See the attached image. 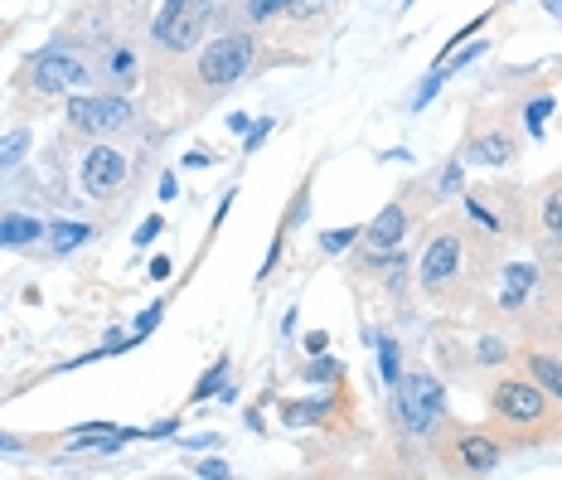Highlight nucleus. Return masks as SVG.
<instances>
[{
  "instance_id": "obj_1",
  "label": "nucleus",
  "mask_w": 562,
  "mask_h": 480,
  "mask_svg": "<svg viewBox=\"0 0 562 480\" xmlns=\"http://www.w3.org/2000/svg\"><path fill=\"white\" fill-rule=\"evenodd\" d=\"M485 243H490V233L470 229L466 214H446L422 248V262H418L422 292L432 301H456L470 286H480L485 282V262H490Z\"/></svg>"
},
{
  "instance_id": "obj_2",
  "label": "nucleus",
  "mask_w": 562,
  "mask_h": 480,
  "mask_svg": "<svg viewBox=\"0 0 562 480\" xmlns=\"http://www.w3.org/2000/svg\"><path fill=\"white\" fill-rule=\"evenodd\" d=\"M97 69L87 54H78L73 44H44L10 78V93L30 97V103H49V97H73V93H93Z\"/></svg>"
},
{
  "instance_id": "obj_3",
  "label": "nucleus",
  "mask_w": 562,
  "mask_h": 480,
  "mask_svg": "<svg viewBox=\"0 0 562 480\" xmlns=\"http://www.w3.org/2000/svg\"><path fill=\"white\" fill-rule=\"evenodd\" d=\"M490 422L500 432H510L514 442H548L558 412H553V398L528 374H504L490 384Z\"/></svg>"
},
{
  "instance_id": "obj_4",
  "label": "nucleus",
  "mask_w": 562,
  "mask_h": 480,
  "mask_svg": "<svg viewBox=\"0 0 562 480\" xmlns=\"http://www.w3.org/2000/svg\"><path fill=\"white\" fill-rule=\"evenodd\" d=\"M257 69V35L247 30H223L219 39L199 44L195 63H189V93L195 97H223L229 87H238L247 73Z\"/></svg>"
},
{
  "instance_id": "obj_5",
  "label": "nucleus",
  "mask_w": 562,
  "mask_h": 480,
  "mask_svg": "<svg viewBox=\"0 0 562 480\" xmlns=\"http://www.w3.org/2000/svg\"><path fill=\"white\" fill-rule=\"evenodd\" d=\"M219 20V0H165L151 20V49L161 59H185L195 54Z\"/></svg>"
},
{
  "instance_id": "obj_6",
  "label": "nucleus",
  "mask_w": 562,
  "mask_h": 480,
  "mask_svg": "<svg viewBox=\"0 0 562 480\" xmlns=\"http://www.w3.org/2000/svg\"><path fill=\"white\" fill-rule=\"evenodd\" d=\"M137 121V107L127 103V93H73L69 107H63V127L69 137H83V141H107L117 131H127Z\"/></svg>"
},
{
  "instance_id": "obj_7",
  "label": "nucleus",
  "mask_w": 562,
  "mask_h": 480,
  "mask_svg": "<svg viewBox=\"0 0 562 480\" xmlns=\"http://www.w3.org/2000/svg\"><path fill=\"white\" fill-rule=\"evenodd\" d=\"M519 127H514L504 112H476L460 137V161L466 165H485V171H500V165L519 161Z\"/></svg>"
},
{
  "instance_id": "obj_8",
  "label": "nucleus",
  "mask_w": 562,
  "mask_h": 480,
  "mask_svg": "<svg viewBox=\"0 0 562 480\" xmlns=\"http://www.w3.org/2000/svg\"><path fill=\"white\" fill-rule=\"evenodd\" d=\"M393 398H398L402 432H412V437H436V432L446 428V384L432 378L426 370L402 374V384L393 388Z\"/></svg>"
},
{
  "instance_id": "obj_9",
  "label": "nucleus",
  "mask_w": 562,
  "mask_h": 480,
  "mask_svg": "<svg viewBox=\"0 0 562 480\" xmlns=\"http://www.w3.org/2000/svg\"><path fill=\"white\" fill-rule=\"evenodd\" d=\"M426 199H436V189H422V185H408L402 189L393 204H384L374 219L364 223V248H378V253H388V248H402V238H408L412 229H418V219H422V209H426Z\"/></svg>"
},
{
  "instance_id": "obj_10",
  "label": "nucleus",
  "mask_w": 562,
  "mask_h": 480,
  "mask_svg": "<svg viewBox=\"0 0 562 480\" xmlns=\"http://www.w3.org/2000/svg\"><path fill=\"white\" fill-rule=\"evenodd\" d=\"M436 461L452 476H490L504 461V442L494 432L456 428V432H446V442H436Z\"/></svg>"
},
{
  "instance_id": "obj_11",
  "label": "nucleus",
  "mask_w": 562,
  "mask_h": 480,
  "mask_svg": "<svg viewBox=\"0 0 562 480\" xmlns=\"http://www.w3.org/2000/svg\"><path fill=\"white\" fill-rule=\"evenodd\" d=\"M127 185H131L127 151L112 147V141H93V147L83 151V165H78V189H83L87 199H97V204H107V199H117Z\"/></svg>"
},
{
  "instance_id": "obj_12",
  "label": "nucleus",
  "mask_w": 562,
  "mask_h": 480,
  "mask_svg": "<svg viewBox=\"0 0 562 480\" xmlns=\"http://www.w3.org/2000/svg\"><path fill=\"white\" fill-rule=\"evenodd\" d=\"M93 69H97V83H103L107 93H131V87L141 83V54L131 49V44L112 39L103 49V59H93Z\"/></svg>"
},
{
  "instance_id": "obj_13",
  "label": "nucleus",
  "mask_w": 562,
  "mask_h": 480,
  "mask_svg": "<svg viewBox=\"0 0 562 480\" xmlns=\"http://www.w3.org/2000/svg\"><path fill=\"white\" fill-rule=\"evenodd\" d=\"M534 223L543 229V243L562 248V171L534 189Z\"/></svg>"
},
{
  "instance_id": "obj_14",
  "label": "nucleus",
  "mask_w": 562,
  "mask_h": 480,
  "mask_svg": "<svg viewBox=\"0 0 562 480\" xmlns=\"http://www.w3.org/2000/svg\"><path fill=\"white\" fill-rule=\"evenodd\" d=\"M538 286V267L534 262H510L504 267V286H500V311H524L528 306V292Z\"/></svg>"
},
{
  "instance_id": "obj_15",
  "label": "nucleus",
  "mask_w": 562,
  "mask_h": 480,
  "mask_svg": "<svg viewBox=\"0 0 562 480\" xmlns=\"http://www.w3.org/2000/svg\"><path fill=\"white\" fill-rule=\"evenodd\" d=\"M524 374L534 378V384L543 388V394L562 408V360H558V354H548V350H528V354H524Z\"/></svg>"
},
{
  "instance_id": "obj_16",
  "label": "nucleus",
  "mask_w": 562,
  "mask_h": 480,
  "mask_svg": "<svg viewBox=\"0 0 562 480\" xmlns=\"http://www.w3.org/2000/svg\"><path fill=\"white\" fill-rule=\"evenodd\" d=\"M44 233H49V223L35 214H0V248H35Z\"/></svg>"
},
{
  "instance_id": "obj_17",
  "label": "nucleus",
  "mask_w": 562,
  "mask_h": 480,
  "mask_svg": "<svg viewBox=\"0 0 562 480\" xmlns=\"http://www.w3.org/2000/svg\"><path fill=\"white\" fill-rule=\"evenodd\" d=\"M49 258H69V253H78L87 238H93V223H83V219H59V223H49Z\"/></svg>"
},
{
  "instance_id": "obj_18",
  "label": "nucleus",
  "mask_w": 562,
  "mask_h": 480,
  "mask_svg": "<svg viewBox=\"0 0 562 480\" xmlns=\"http://www.w3.org/2000/svg\"><path fill=\"white\" fill-rule=\"evenodd\" d=\"M553 112H558V97L548 93V87L528 93L524 103H519V117H524V131H528V137H534V141L543 137V131H548V117H553Z\"/></svg>"
},
{
  "instance_id": "obj_19",
  "label": "nucleus",
  "mask_w": 562,
  "mask_h": 480,
  "mask_svg": "<svg viewBox=\"0 0 562 480\" xmlns=\"http://www.w3.org/2000/svg\"><path fill=\"white\" fill-rule=\"evenodd\" d=\"M436 199H460V195H466V161H460V155H452V161H446L442 165V171H436Z\"/></svg>"
},
{
  "instance_id": "obj_20",
  "label": "nucleus",
  "mask_w": 562,
  "mask_h": 480,
  "mask_svg": "<svg viewBox=\"0 0 562 480\" xmlns=\"http://www.w3.org/2000/svg\"><path fill=\"white\" fill-rule=\"evenodd\" d=\"M378 364H384V384L398 388L402 384V350H398V335H378Z\"/></svg>"
},
{
  "instance_id": "obj_21",
  "label": "nucleus",
  "mask_w": 562,
  "mask_h": 480,
  "mask_svg": "<svg viewBox=\"0 0 562 480\" xmlns=\"http://www.w3.org/2000/svg\"><path fill=\"white\" fill-rule=\"evenodd\" d=\"M223 378H229V354H219V360L209 364V374H199V384H195V394H189V403H204V398L223 394Z\"/></svg>"
},
{
  "instance_id": "obj_22",
  "label": "nucleus",
  "mask_w": 562,
  "mask_h": 480,
  "mask_svg": "<svg viewBox=\"0 0 562 480\" xmlns=\"http://www.w3.org/2000/svg\"><path fill=\"white\" fill-rule=\"evenodd\" d=\"M291 5L296 0H243V15H247V25H267L277 15H291Z\"/></svg>"
},
{
  "instance_id": "obj_23",
  "label": "nucleus",
  "mask_w": 562,
  "mask_h": 480,
  "mask_svg": "<svg viewBox=\"0 0 562 480\" xmlns=\"http://www.w3.org/2000/svg\"><path fill=\"white\" fill-rule=\"evenodd\" d=\"M30 141H35V137H30L25 127H20V131H10V137H0V175H5L10 165H20V161H25Z\"/></svg>"
},
{
  "instance_id": "obj_24",
  "label": "nucleus",
  "mask_w": 562,
  "mask_h": 480,
  "mask_svg": "<svg viewBox=\"0 0 562 480\" xmlns=\"http://www.w3.org/2000/svg\"><path fill=\"white\" fill-rule=\"evenodd\" d=\"M359 238H364V229H359V223H354V229H335V233H320V253H330V258H335V253L354 248Z\"/></svg>"
},
{
  "instance_id": "obj_25",
  "label": "nucleus",
  "mask_w": 562,
  "mask_h": 480,
  "mask_svg": "<svg viewBox=\"0 0 562 480\" xmlns=\"http://www.w3.org/2000/svg\"><path fill=\"white\" fill-rule=\"evenodd\" d=\"M504 360H514V350L500 340V335H485V340L476 344V364H504Z\"/></svg>"
},
{
  "instance_id": "obj_26",
  "label": "nucleus",
  "mask_w": 562,
  "mask_h": 480,
  "mask_svg": "<svg viewBox=\"0 0 562 480\" xmlns=\"http://www.w3.org/2000/svg\"><path fill=\"white\" fill-rule=\"evenodd\" d=\"M442 87H446V69H442V63H436V69H432V73H426V78H422L418 97H412V112H422V107H426V103H432V97H436V93H442Z\"/></svg>"
},
{
  "instance_id": "obj_27",
  "label": "nucleus",
  "mask_w": 562,
  "mask_h": 480,
  "mask_svg": "<svg viewBox=\"0 0 562 480\" xmlns=\"http://www.w3.org/2000/svg\"><path fill=\"white\" fill-rule=\"evenodd\" d=\"M306 204H311V180H306V185H301V189H296V199H291L286 219H281V233H291V229H296V223H301V219H306Z\"/></svg>"
},
{
  "instance_id": "obj_28",
  "label": "nucleus",
  "mask_w": 562,
  "mask_h": 480,
  "mask_svg": "<svg viewBox=\"0 0 562 480\" xmlns=\"http://www.w3.org/2000/svg\"><path fill=\"white\" fill-rule=\"evenodd\" d=\"M161 316H165V301H155V306H145L141 316H137V335H131V340H145V335H151L155 326H161Z\"/></svg>"
},
{
  "instance_id": "obj_29",
  "label": "nucleus",
  "mask_w": 562,
  "mask_h": 480,
  "mask_svg": "<svg viewBox=\"0 0 562 480\" xmlns=\"http://www.w3.org/2000/svg\"><path fill=\"white\" fill-rule=\"evenodd\" d=\"M277 127V117H262V121H253V127H247V137H243V151H257L267 141V131Z\"/></svg>"
},
{
  "instance_id": "obj_30",
  "label": "nucleus",
  "mask_w": 562,
  "mask_h": 480,
  "mask_svg": "<svg viewBox=\"0 0 562 480\" xmlns=\"http://www.w3.org/2000/svg\"><path fill=\"white\" fill-rule=\"evenodd\" d=\"M189 471H195V476H209V480H229V476H233L229 461H219V456H209V461H195Z\"/></svg>"
},
{
  "instance_id": "obj_31",
  "label": "nucleus",
  "mask_w": 562,
  "mask_h": 480,
  "mask_svg": "<svg viewBox=\"0 0 562 480\" xmlns=\"http://www.w3.org/2000/svg\"><path fill=\"white\" fill-rule=\"evenodd\" d=\"M161 229H165V219H161V214H151V219H145L141 229H137V248H145V243H155V238H161Z\"/></svg>"
},
{
  "instance_id": "obj_32",
  "label": "nucleus",
  "mask_w": 562,
  "mask_h": 480,
  "mask_svg": "<svg viewBox=\"0 0 562 480\" xmlns=\"http://www.w3.org/2000/svg\"><path fill=\"white\" fill-rule=\"evenodd\" d=\"M301 344H306V354H316V360H320V354L330 350V335H325V330H311V335H306V340H301Z\"/></svg>"
},
{
  "instance_id": "obj_33",
  "label": "nucleus",
  "mask_w": 562,
  "mask_h": 480,
  "mask_svg": "<svg viewBox=\"0 0 562 480\" xmlns=\"http://www.w3.org/2000/svg\"><path fill=\"white\" fill-rule=\"evenodd\" d=\"M175 432H179V418H165L155 428H145V437H175Z\"/></svg>"
},
{
  "instance_id": "obj_34",
  "label": "nucleus",
  "mask_w": 562,
  "mask_h": 480,
  "mask_svg": "<svg viewBox=\"0 0 562 480\" xmlns=\"http://www.w3.org/2000/svg\"><path fill=\"white\" fill-rule=\"evenodd\" d=\"M306 378H311V384H316V378H340V364H311Z\"/></svg>"
},
{
  "instance_id": "obj_35",
  "label": "nucleus",
  "mask_w": 562,
  "mask_h": 480,
  "mask_svg": "<svg viewBox=\"0 0 562 480\" xmlns=\"http://www.w3.org/2000/svg\"><path fill=\"white\" fill-rule=\"evenodd\" d=\"M213 161H219V155H213V151H189V155H185V165H189V171H199V165H213Z\"/></svg>"
},
{
  "instance_id": "obj_36",
  "label": "nucleus",
  "mask_w": 562,
  "mask_h": 480,
  "mask_svg": "<svg viewBox=\"0 0 562 480\" xmlns=\"http://www.w3.org/2000/svg\"><path fill=\"white\" fill-rule=\"evenodd\" d=\"M171 258H151V277H155V282H165V277H171Z\"/></svg>"
},
{
  "instance_id": "obj_37",
  "label": "nucleus",
  "mask_w": 562,
  "mask_h": 480,
  "mask_svg": "<svg viewBox=\"0 0 562 480\" xmlns=\"http://www.w3.org/2000/svg\"><path fill=\"white\" fill-rule=\"evenodd\" d=\"M155 195H161V199H175V195H179V189H175V175H171V171L161 175V189H155Z\"/></svg>"
},
{
  "instance_id": "obj_38",
  "label": "nucleus",
  "mask_w": 562,
  "mask_h": 480,
  "mask_svg": "<svg viewBox=\"0 0 562 480\" xmlns=\"http://www.w3.org/2000/svg\"><path fill=\"white\" fill-rule=\"evenodd\" d=\"M189 452H204V446H219V437H185Z\"/></svg>"
},
{
  "instance_id": "obj_39",
  "label": "nucleus",
  "mask_w": 562,
  "mask_h": 480,
  "mask_svg": "<svg viewBox=\"0 0 562 480\" xmlns=\"http://www.w3.org/2000/svg\"><path fill=\"white\" fill-rule=\"evenodd\" d=\"M229 127H233V131H247V127H253V117H247V112H233Z\"/></svg>"
},
{
  "instance_id": "obj_40",
  "label": "nucleus",
  "mask_w": 562,
  "mask_h": 480,
  "mask_svg": "<svg viewBox=\"0 0 562 480\" xmlns=\"http://www.w3.org/2000/svg\"><path fill=\"white\" fill-rule=\"evenodd\" d=\"M543 10H548L553 20H562V0H543Z\"/></svg>"
},
{
  "instance_id": "obj_41",
  "label": "nucleus",
  "mask_w": 562,
  "mask_h": 480,
  "mask_svg": "<svg viewBox=\"0 0 562 480\" xmlns=\"http://www.w3.org/2000/svg\"><path fill=\"white\" fill-rule=\"evenodd\" d=\"M15 446H20L15 437H0V452H15Z\"/></svg>"
},
{
  "instance_id": "obj_42",
  "label": "nucleus",
  "mask_w": 562,
  "mask_h": 480,
  "mask_svg": "<svg viewBox=\"0 0 562 480\" xmlns=\"http://www.w3.org/2000/svg\"><path fill=\"white\" fill-rule=\"evenodd\" d=\"M97 5H112V0H97Z\"/></svg>"
},
{
  "instance_id": "obj_43",
  "label": "nucleus",
  "mask_w": 562,
  "mask_h": 480,
  "mask_svg": "<svg viewBox=\"0 0 562 480\" xmlns=\"http://www.w3.org/2000/svg\"><path fill=\"white\" fill-rule=\"evenodd\" d=\"M504 5H514V0H504Z\"/></svg>"
}]
</instances>
